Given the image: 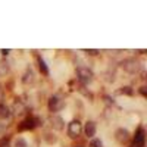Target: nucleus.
Returning a JSON list of instances; mask_svg holds the SVG:
<instances>
[{
	"mask_svg": "<svg viewBox=\"0 0 147 147\" xmlns=\"http://www.w3.org/2000/svg\"><path fill=\"white\" fill-rule=\"evenodd\" d=\"M121 66L124 71H127L128 74H136L140 71V62L137 59H134V57H128L125 60H122L121 62Z\"/></svg>",
	"mask_w": 147,
	"mask_h": 147,
	"instance_id": "nucleus-1",
	"label": "nucleus"
},
{
	"mask_svg": "<svg viewBox=\"0 0 147 147\" xmlns=\"http://www.w3.org/2000/svg\"><path fill=\"white\" fill-rule=\"evenodd\" d=\"M77 75H78V80L84 84V85H87L93 81V71L88 69L87 66H78L77 69Z\"/></svg>",
	"mask_w": 147,
	"mask_h": 147,
	"instance_id": "nucleus-2",
	"label": "nucleus"
},
{
	"mask_svg": "<svg viewBox=\"0 0 147 147\" xmlns=\"http://www.w3.org/2000/svg\"><path fill=\"white\" fill-rule=\"evenodd\" d=\"M47 106H49V110H50V112L56 113V112H59V110H62V109H63L65 103H63V100L60 99L59 96H52L50 99H49Z\"/></svg>",
	"mask_w": 147,
	"mask_h": 147,
	"instance_id": "nucleus-3",
	"label": "nucleus"
},
{
	"mask_svg": "<svg viewBox=\"0 0 147 147\" xmlns=\"http://www.w3.org/2000/svg\"><path fill=\"white\" fill-rule=\"evenodd\" d=\"M38 122H40V119L32 118V116L25 118V119H24L21 124H19L18 129H19V131H30V129H34L37 125H38Z\"/></svg>",
	"mask_w": 147,
	"mask_h": 147,
	"instance_id": "nucleus-4",
	"label": "nucleus"
},
{
	"mask_svg": "<svg viewBox=\"0 0 147 147\" xmlns=\"http://www.w3.org/2000/svg\"><path fill=\"white\" fill-rule=\"evenodd\" d=\"M81 131H82V125H81V122H80L78 119L69 122V125H68V136H69L71 138L78 137L80 134H81Z\"/></svg>",
	"mask_w": 147,
	"mask_h": 147,
	"instance_id": "nucleus-5",
	"label": "nucleus"
},
{
	"mask_svg": "<svg viewBox=\"0 0 147 147\" xmlns=\"http://www.w3.org/2000/svg\"><path fill=\"white\" fill-rule=\"evenodd\" d=\"M115 138H116V141H118L119 144H127V143L131 140V134H129V131L125 129V128H118V129L115 131Z\"/></svg>",
	"mask_w": 147,
	"mask_h": 147,
	"instance_id": "nucleus-6",
	"label": "nucleus"
},
{
	"mask_svg": "<svg viewBox=\"0 0 147 147\" xmlns=\"http://www.w3.org/2000/svg\"><path fill=\"white\" fill-rule=\"evenodd\" d=\"M144 141H146V132L143 128H138L136 132V137H134V144L137 147H144Z\"/></svg>",
	"mask_w": 147,
	"mask_h": 147,
	"instance_id": "nucleus-7",
	"label": "nucleus"
},
{
	"mask_svg": "<svg viewBox=\"0 0 147 147\" xmlns=\"http://www.w3.org/2000/svg\"><path fill=\"white\" fill-rule=\"evenodd\" d=\"M96 131H97L96 122H93V121H88L87 124H85V127H84V134H85V136H87L88 138H93V137L96 136Z\"/></svg>",
	"mask_w": 147,
	"mask_h": 147,
	"instance_id": "nucleus-8",
	"label": "nucleus"
},
{
	"mask_svg": "<svg viewBox=\"0 0 147 147\" xmlns=\"http://www.w3.org/2000/svg\"><path fill=\"white\" fill-rule=\"evenodd\" d=\"M50 124H52V127L55 128V129H57V131H60V129H63V124H65V121H63V118L62 116H59V115H53L52 118H50Z\"/></svg>",
	"mask_w": 147,
	"mask_h": 147,
	"instance_id": "nucleus-9",
	"label": "nucleus"
},
{
	"mask_svg": "<svg viewBox=\"0 0 147 147\" xmlns=\"http://www.w3.org/2000/svg\"><path fill=\"white\" fill-rule=\"evenodd\" d=\"M9 116H10V109L5 103H0V119H7Z\"/></svg>",
	"mask_w": 147,
	"mask_h": 147,
	"instance_id": "nucleus-10",
	"label": "nucleus"
},
{
	"mask_svg": "<svg viewBox=\"0 0 147 147\" xmlns=\"http://www.w3.org/2000/svg\"><path fill=\"white\" fill-rule=\"evenodd\" d=\"M9 74V63L6 60H2L0 62V77H6Z\"/></svg>",
	"mask_w": 147,
	"mask_h": 147,
	"instance_id": "nucleus-11",
	"label": "nucleus"
},
{
	"mask_svg": "<svg viewBox=\"0 0 147 147\" xmlns=\"http://www.w3.org/2000/svg\"><path fill=\"white\" fill-rule=\"evenodd\" d=\"M22 81H24V82H27V84L34 81V72H32V69H31V68H30V69H27V72H25V75H24Z\"/></svg>",
	"mask_w": 147,
	"mask_h": 147,
	"instance_id": "nucleus-12",
	"label": "nucleus"
},
{
	"mask_svg": "<svg viewBox=\"0 0 147 147\" xmlns=\"http://www.w3.org/2000/svg\"><path fill=\"white\" fill-rule=\"evenodd\" d=\"M38 68H40V72H41V74H44V75H49V68H47L46 62H44L41 57H38Z\"/></svg>",
	"mask_w": 147,
	"mask_h": 147,
	"instance_id": "nucleus-13",
	"label": "nucleus"
},
{
	"mask_svg": "<svg viewBox=\"0 0 147 147\" xmlns=\"http://www.w3.org/2000/svg\"><path fill=\"white\" fill-rule=\"evenodd\" d=\"M13 147H28V143H27V140H25V138L19 137V138H16V141H15Z\"/></svg>",
	"mask_w": 147,
	"mask_h": 147,
	"instance_id": "nucleus-14",
	"label": "nucleus"
},
{
	"mask_svg": "<svg viewBox=\"0 0 147 147\" xmlns=\"http://www.w3.org/2000/svg\"><path fill=\"white\" fill-rule=\"evenodd\" d=\"M88 147H103V143H102L100 138H93L90 141V146Z\"/></svg>",
	"mask_w": 147,
	"mask_h": 147,
	"instance_id": "nucleus-15",
	"label": "nucleus"
},
{
	"mask_svg": "<svg viewBox=\"0 0 147 147\" xmlns=\"http://www.w3.org/2000/svg\"><path fill=\"white\" fill-rule=\"evenodd\" d=\"M119 93H121V94H127V96H132L134 91H132L131 87H122V88L119 90Z\"/></svg>",
	"mask_w": 147,
	"mask_h": 147,
	"instance_id": "nucleus-16",
	"label": "nucleus"
},
{
	"mask_svg": "<svg viewBox=\"0 0 147 147\" xmlns=\"http://www.w3.org/2000/svg\"><path fill=\"white\" fill-rule=\"evenodd\" d=\"M0 147H9V138H5L0 141Z\"/></svg>",
	"mask_w": 147,
	"mask_h": 147,
	"instance_id": "nucleus-17",
	"label": "nucleus"
},
{
	"mask_svg": "<svg viewBox=\"0 0 147 147\" xmlns=\"http://www.w3.org/2000/svg\"><path fill=\"white\" fill-rule=\"evenodd\" d=\"M85 53L90 55V56H96L97 53H99V50H93V49H90V50H85Z\"/></svg>",
	"mask_w": 147,
	"mask_h": 147,
	"instance_id": "nucleus-18",
	"label": "nucleus"
},
{
	"mask_svg": "<svg viewBox=\"0 0 147 147\" xmlns=\"http://www.w3.org/2000/svg\"><path fill=\"white\" fill-rule=\"evenodd\" d=\"M3 96H5V88H3V85L0 84V100H3Z\"/></svg>",
	"mask_w": 147,
	"mask_h": 147,
	"instance_id": "nucleus-19",
	"label": "nucleus"
},
{
	"mask_svg": "<svg viewBox=\"0 0 147 147\" xmlns=\"http://www.w3.org/2000/svg\"><path fill=\"white\" fill-rule=\"evenodd\" d=\"M140 93L146 97V96H147V93H146V87H140Z\"/></svg>",
	"mask_w": 147,
	"mask_h": 147,
	"instance_id": "nucleus-20",
	"label": "nucleus"
},
{
	"mask_svg": "<svg viewBox=\"0 0 147 147\" xmlns=\"http://www.w3.org/2000/svg\"><path fill=\"white\" fill-rule=\"evenodd\" d=\"M5 128V124H2V122H0V129H3Z\"/></svg>",
	"mask_w": 147,
	"mask_h": 147,
	"instance_id": "nucleus-21",
	"label": "nucleus"
}]
</instances>
